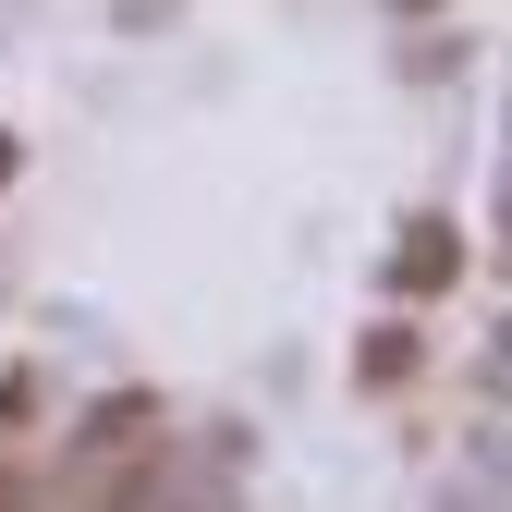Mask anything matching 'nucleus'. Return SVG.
Here are the masks:
<instances>
[{"label": "nucleus", "mask_w": 512, "mask_h": 512, "mask_svg": "<svg viewBox=\"0 0 512 512\" xmlns=\"http://www.w3.org/2000/svg\"><path fill=\"white\" fill-rule=\"evenodd\" d=\"M415 330H366V354H354V378H366V391H403V378H415Z\"/></svg>", "instance_id": "7ed1b4c3"}, {"label": "nucleus", "mask_w": 512, "mask_h": 512, "mask_svg": "<svg viewBox=\"0 0 512 512\" xmlns=\"http://www.w3.org/2000/svg\"><path fill=\"white\" fill-rule=\"evenodd\" d=\"M391 281H403V293H452V281H464V220H439V208H427V220H403Z\"/></svg>", "instance_id": "f257e3e1"}, {"label": "nucleus", "mask_w": 512, "mask_h": 512, "mask_svg": "<svg viewBox=\"0 0 512 512\" xmlns=\"http://www.w3.org/2000/svg\"><path fill=\"white\" fill-rule=\"evenodd\" d=\"M391 13H439V0H391Z\"/></svg>", "instance_id": "39448f33"}, {"label": "nucleus", "mask_w": 512, "mask_h": 512, "mask_svg": "<svg viewBox=\"0 0 512 512\" xmlns=\"http://www.w3.org/2000/svg\"><path fill=\"white\" fill-rule=\"evenodd\" d=\"M0 183H13V135H0Z\"/></svg>", "instance_id": "20e7f679"}, {"label": "nucleus", "mask_w": 512, "mask_h": 512, "mask_svg": "<svg viewBox=\"0 0 512 512\" xmlns=\"http://www.w3.org/2000/svg\"><path fill=\"white\" fill-rule=\"evenodd\" d=\"M135 427H159V403H147V391H110V403H98V415L74 427V452H122Z\"/></svg>", "instance_id": "f03ea898"}]
</instances>
